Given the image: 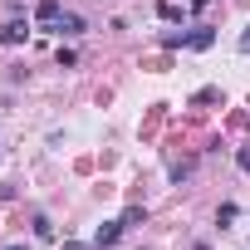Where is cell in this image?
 <instances>
[{
    "instance_id": "obj_11",
    "label": "cell",
    "mask_w": 250,
    "mask_h": 250,
    "mask_svg": "<svg viewBox=\"0 0 250 250\" xmlns=\"http://www.w3.org/2000/svg\"><path fill=\"white\" fill-rule=\"evenodd\" d=\"M206 5H211V0H191V10H206Z\"/></svg>"
},
{
    "instance_id": "obj_10",
    "label": "cell",
    "mask_w": 250,
    "mask_h": 250,
    "mask_svg": "<svg viewBox=\"0 0 250 250\" xmlns=\"http://www.w3.org/2000/svg\"><path fill=\"white\" fill-rule=\"evenodd\" d=\"M240 49H245V54H250V30H245V35H240Z\"/></svg>"
},
{
    "instance_id": "obj_5",
    "label": "cell",
    "mask_w": 250,
    "mask_h": 250,
    "mask_svg": "<svg viewBox=\"0 0 250 250\" xmlns=\"http://www.w3.org/2000/svg\"><path fill=\"white\" fill-rule=\"evenodd\" d=\"M211 44H216V35H211L206 25H196V30H191V40H187V49H211Z\"/></svg>"
},
{
    "instance_id": "obj_4",
    "label": "cell",
    "mask_w": 250,
    "mask_h": 250,
    "mask_svg": "<svg viewBox=\"0 0 250 250\" xmlns=\"http://www.w3.org/2000/svg\"><path fill=\"white\" fill-rule=\"evenodd\" d=\"M54 30H59V35H69V40H74V35H83V30H88V25H83V15H59V25H54Z\"/></svg>"
},
{
    "instance_id": "obj_6",
    "label": "cell",
    "mask_w": 250,
    "mask_h": 250,
    "mask_svg": "<svg viewBox=\"0 0 250 250\" xmlns=\"http://www.w3.org/2000/svg\"><path fill=\"white\" fill-rule=\"evenodd\" d=\"M187 40H191V30H167V35H162V44H167V49H182Z\"/></svg>"
},
{
    "instance_id": "obj_7",
    "label": "cell",
    "mask_w": 250,
    "mask_h": 250,
    "mask_svg": "<svg viewBox=\"0 0 250 250\" xmlns=\"http://www.w3.org/2000/svg\"><path fill=\"white\" fill-rule=\"evenodd\" d=\"M35 235H40V240H54V226H49V216H35Z\"/></svg>"
},
{
    "instance_id": "obj_12",
    "label": "cell",
    "mask_w": 250,
    "mask_h": 250,
    "mask_svg": "<svg viewBox=\"0 0 250 250\" xmlns=\"http://www.w3.org/2000/svg\"><path fill=\"white\" fill-rule=\"evenodd\" d=\"M5 250H30V245H5Z\"/></svg>"
},
{
    "instance_id": "obj_9",
    "label": "cell",
    "mask_w": 250,
    "mask_h": 250,
    "mask_svg": "<svg viewBox=\"0 0 250 250\" xmlns=\"http://www.w3.org/2000/svg\"><path fill=\"white\" fill-rule=\"evenodd\" d=\"M235 167H240V172H250V147H240V152H235Z\"/></svg>"
},
{
    "instance_id": "obj_1",
    "label": "cell",
    "mask_w": 250,
    "mask_h": 250,
    "mask_svg": "<svg viewBox=\"0 0 250 250\" xmlns=\"http://www.w3.org/2000/svg\"><path fill=\"white\" fill-rule=\"evenodd\" d=\"M123 230H128L123 221H103V226L93 230V245H98V250H113V245L123 240Z\"/></svg>"
},
{
    "instance_id": "obj_3",
    "label": "cell",
    "mask_w": 250,
    "mask_h": 250,
    "mask_svg": "<svg viewBox=\"0 0 250 250\" xmlns=\"http://www.w3.org/2000/svg\"><path fill=\"white\" fill-rule=\"evenodd\" d=\"M59 15H64L59 0H40V5H35V20H40V25H59Z\"/></svg>"
},
{
    "instance_id": "obj_8",
    "label": "cell",
    "mask_w": 250,
    "mask_h": 250,
    "mask_svg": "<svg viewBox=\"0 0 250 250\" xmlns=\"http://www.w3.org/2000/svg\"><path fill=\"white\" fill-rule=\"evenodd\" d=\"M157 15H162V20H182V10L172 5V0H162V5H157Z\"/></svg>"
},
{
    "instance_id": "obj_2",
    "label": "cell",
    "mask_w": 250,
    "mask_h": 250,
    "mask_svg": "<svg viewBox=\"0 0 250 250\" xmlns=\"http://www.w3.org/2000/svg\"><path fill=\"white\" fill-rule=\"evenodd\" d=\"M25 35H30V20H5L0 25V44H25Z\"/></svg>"
}]
</instances>
